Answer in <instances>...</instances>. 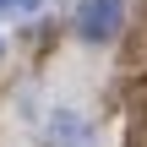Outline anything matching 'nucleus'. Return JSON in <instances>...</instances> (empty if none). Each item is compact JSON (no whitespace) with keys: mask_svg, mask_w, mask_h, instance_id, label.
Segmentation results:
<instances>
[{"mask_svg":"<svg viewBox=\"0 0 147 147\" xmlns=\"http://www.w3.org/2000/svg\"><path fill=\"white\" fill-rule=\"evenodd\" d=\"M5 11H16V16H27V11H38V0H0V16Z\"/></svg>","mask_w":147,"mask_h":147,"instance_id":"obj_3","label":"nucleus"},{"mask_svg":"<svg viewBox=\"0 0 147 147\" xmlns=\"http://www.w3.org/2000/svg\"><path fill=\"white\" fill-rule=\"evenodd\" d=\"M120 16H125V0H82L76 5V38L82 44H109L120 33Z\"/></svg>","mask_w":147,"mask_h":147,"instance_id":"obj_1","label":"nucleus"},{"mask_svg":"<svg viewBox=\"0 0 147 147\" xmlns=\"http://www.w3.org/2000/svg\"><path fill=\"white\" fill-rule=\"evenodd\" d=\"M44 147H93V125L76 109H55L44 120Z\"/></svg>","mask_w":147,"mask_h":147,"instance_id":"obj_2","label":"nucleus"}]
</instances>
